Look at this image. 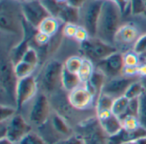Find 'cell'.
Instances as JSON below:
<instances>
[{
  "mask_svg": "<svg viewBox=\"0 0 146 144\" xmlns=\"http://www.w3.org/2000/svg\"><path fill=\"white\" fill-rule=\"evenodd\" d=\"M59 3H67L68 0H57Z\"/></svg>",
  "mask_w": 146,
  "mask_h": 144,
  "instance_id": "f5cc1de1",
  "label": "cell"
},
{
  "mask_svg": "<svg viewBox=\"0 0 146 144\" xmlns=\"http://www.w3.org/2000/svg\"><path fill=\"white\" fill-rule=\"evenodd\" d=\"M123 15L121 9L117 3L110 0H104L96 37L115 45V36L122 25Z\"/></svg>",
  "mask_w": 146,
  "mask_h": 144,
  "instance_id": "7a4b0ae2",
  "label": "cell"
},
{
  "mask_svg": "<svg viewBox=\"0 0 146 144\" xmlns=\"http://www.w3.org/2000/svg\"><path fill=\"white\" fill-rule=\"evenodd\" d=\"M82 85V82L78 75V73H74L67 69H63L62 73V90L67 93L72 91L78 86Z\"/></svg>",
  "mask_w": 146,
  "mask_h": 144,
  "instance_id": "7402d4cb",
  "label": "cell"
},
{
  "mask_svg": "<svg viewBox=\"0 0 146 144\" xmlns=\"http://www.w3.org/2000/svg\"><path fill=\"white\" fill-rule=\"evenodd\" d=\"M82 62L83 57H80L79 55H72L65 61L63 65L64 68L67 69L68 71L74 73H78L82 65Z\"/></svg>",
  "mask_w": 146,
  "mask_h": 144,
  "instance_id": "83f0119b",
  "label": "cell"
},
{
  "mask_svg": "<svg viewBox=\"0 0 146 144\" xmlns=\"http://www.w3.org/2000/svg\"><path fill=\"white\" fill-rule=\"evenodd\" d=\"M80 50L84 57L91 60L94 64L117 51L115 45L103 41L97 37H91L86 42L80 44Z\"/></svg>",
  "mask_w": 146,
  "mask_h": 144,
  "instance_id": "8992f818",
  "label": "cell"
},
{
  "mask_svg": "<svg viewBox=\"0 0 146 144\" xmlns=\"http://www.w3.org/2000/svg\"><path fill=\"white\" fill-rule=\"evenodd\" d=\"M38 79L34 75L19 79L16 89L17 109L20 110L28 102H31L38 93Z\"/></svg>",
  "mask_w": 146,
  "mask_h": 144,
  "instance_id": "9c48e42d",
  "label": "cell"
},
{
  "mask_svg": "<svg viewBox=\"0 0 146 144\" xmlns=\"http://www.w3.org/2000/svg\"><path fill=\"white\" fill-rule=\"evenodd\" d=\"M36 69H37L36 66L27 63L22 60L19 61L15 64V73L18 79L33 75Z\"/></svg>",
  "mask_w": 146,
  "mask_h": 144,
  "instance_id": "cb8c5ba5",
  "label": "cell"
},
{
  "mask_svg": "<svg viewBox=\"0 0 146 144\" xmlns=\"http://www.w3.org/2000/svg\"><path fill=\"white\" fill-rule=\"evenodd\" d=\"M117 3L121 9L123 14H126L127 11L130 13V0H110Z\"/></svg>",
  "mask_w": 146,
  "mask_h": 144,
  "instance_id": "ee69618b",
  "label": "cell"
},
{
  "mask_svg": "<svg viewBox=\"0 0 146 144\" xmlns=\"http://www.w3.org/2000/svg\"><path fill=\"white\" fill-rule=\"evenodd\" d=\"M139 108V98L130 100L127 109V112H126V114H125V115L123 117H125V116H135V117H138Z\"/></svg>",
  "mask_w": 146,
  "mask_h": 144,
  "instance_id": "f35d334b",
  "label": "cell"
},
{
  "mask_svg": "<svg viewBox=\"0 0 146 144\" xmlns=\"http://www.w3.org/2000/svg\"><path fill=\"white\" fill-rule=\"evenodd\" d=\"M18 81L19 79L15 73V64L10 58L9 53L2 51L0 68L1 104L17 108L16 89Z\"/></svg>",
  "mask_w": 146,
  "mask_h": 144,
  "instance_id": "3957f363",
  "label": "cell"
},
{
  "mask_svg": "<svg viewBox=\"0 0 146 144\" xmlns=\"http://www.w3.org/2000/svg\"><path fill=\"white\" fill-rule=\"evenodd\" d=\"M7 122L6 138L18 143L28 133L33 131V126L21 115L16 114Z\"/></svg>",
  "mask_w": 146,
  "mask_h": 144,
  "instance_id": "8fae6325",
  "label": "cell"
},
{
  "mask_svg": "<svg viewBox=\"0 0 146 144\" xmlns=\"http://www.w3.org/2000/svg\"><path fill=\"white\" fill-rule=\"evenodd\" d=\"M115 100V99L113 98L112 96L104 93H101L98 96V97L96 99V102H95L96 114L103 112H110V111L112 112V107Z\"/></svg>",
  "mask_w": 146,
  "mask_h": 144,
  "instance_id": "603a6c76",
  "label": "cell"
},
{
  "mask_svg": "<svg viewBox=\"0 0 146 144\" xmlns=\"http://www.w3.org/2000/svg\"><path fill=\"white\" fill-rule=\"evenodd\" d=\"M64 65L60 61L52 59L49 60L43 67L39 79H38L39 88L48 96L59 91L62 89V79Z\"/></svg>",
  "mask_w": 146,
  "mask_h": 144,
  "instance_id": "277c9868",
  "label": "cell"
},
{
  "mask_svg": "<svg viewBox=\"0 0 146 144\" xmlns=\"http://www.w3.org/2000/svg\"><path fill=\"white\" fill-rule=\"evenodd\" d=\"M49 120L50 121L51 125L56 129V131L63 137H68L74 134L72 128L70 127L68 123L66 121V120L57 112L52 111Z\"/></svg>",
  "mask_w": 146,
  "mask_h": 144,
  "instance_id": "d6986e66",
  "label": "cell"
},
{
  "mask_svg": "<svg viewBox=\"0 0 146 144\" xmlns=\"http://www.w3.org/2000/svg\"><path fill=\"white\" fill-rule=\"evenodd\" d=\"M144 15H145L146 16V7H145V12H144Z\"/></svg>",
  "mask_w": 146,
  "mask_h": 144,
  "instance_id": "db71d44e",
  "label": "cell"
},
{
  "mask_svg": "<svg viewBox=\"0 0 146 144\" xmlns=\"http://www.w3.org/2000/svg\"><path fill=\"white\" fill-rule=\"evenodd\" d=\"M138 119L140 122V125L146 128V91L139 97Z\"/></svg>",
  "mask_w": 146,
  "mask_h": 144,
  "instance_id": "d590c367",
  "label": "cell"
},
{
  "mask_svg": "<svg viewBox=\"0 0 146 144\" xmlns=\"http://www.w3.org/2000/svg\"><path fill=\"white\" fill-rule=\"evenodd\" d=\"M124 67L123 53L118 50L95 64V67L103 72L108 79H113L122 75Z\"/></svg>",
  "mask_w": 146,
  "mask_h": 144,
  "instance_id": "7c38bea8",
  "label": "cell"
},
{
  "mask_svg": "<svg viewBox=\"0 0 146 144\" xmlns=\"http://www.w3.org/2000/svg\"><path fill=\"white\" fill-rule=\"evenodd\" d=\"M124 58V64L127 67H139L141 63L140 61V55H138L136 52L127 51L123 54Z\"/></svg>",
  "mask_w": 146,
  "mask_h": 144,
  "instance_id": "d6a6232c",
  "label": "cell"
},
{
  "mask_svg": "<svg viewBox=\"0 0 146 144\" xmlns=\"http://www.w3.org/2000/svg\"><path fill=\"white\" fill-rule=\"evenodd\" d=\"M17 108L9 106V105H3L1 104V117L0 122H5L9 120L12 117H14L17 114Z\"/></svg>",
  "mask_w": 146,
  "mask_h": 144,
  "instance_id": "e575fe53",
  "label": "cell"
},
{
  "mask_svg": "<svg viewBox=\"0 0 146 144\" xmlns=\"http://www.w3.org/2000/svg\"><path fill=\"white\" fill-rule=\"evenodd\" d=\"M145 91L146 90L144 85L142 84L141 80L139 79L130 85V87L128 88V90L125 94V96H127L129 100L136 99V98H139Z\"/></svg>",
  "mask_w": 146,
  "mask_h": 144,
  "instance_id": "4316f807",
  "label": "cell"
},
{
  "mask_svg": "<svg viewBox=\"0 0 146 144\" xmlns=\"http://www.w3.org/2000/svg\"><path fill=\"white\" fill-rule=\"evenodd\" d=\"M99 123L101 125V127L104 131V132L108 135V137L115 136L123 129L121 120L116 115H115L113 113L108 117L103 120H100Z\"/></svg>",
  "mask_w": 146,
  "mask_h": 144,
  "instance_id": "ac0fdd59",
  "label": "cell"
},
{
  "mask_svg": "<svg viewBox=\"0 0 146 144\" xmlns=\"http://www.w3.org/2000/svg\"><path fill=\"white\" fill-rule=\"evenodd\" d=\"M122 144H146V137H142L140 139H138V140H135V141H131V142H127V143Z\"/></svg>",
  "mask_w": 146,
  "mask_h": 144,
  "instance_id": "7dc6e473",
  "label": "cell"
},
{
  "mask_svg": "<svg viewBox=\"0 0 146 144\" xmlns=\"http://www.w3.org/2000/svg\"><path fill=\"white\" fill-rule=\"evenodd\" d=\"M88 0H68L67 3L73 6V7H75V8H78V9H80L82 8V6L87 2Z\"/></svg>",
  "mask_w": 146,
  "mask_h": 144,
  "instance_id": "f6af8a7d",
  "label": "cell"
},
{
  "mask_svg": "<svg viewBox=\"0 0 146 144\" xmlns=\"http://www.w3.org/2000/svg\"><path fill=\"white\" fill-rule=\"evenodd\" d=\"M108 79H109L103 72H101L100 70H98V68L95 67V71L92 73L90 80L85 85L94 94V96L97 99L98 97V96L102 93L104 86L105 85Z\"/></svg>",
  "mask_w": 146,
  "mask_h": 144,
  "instance_id": "e0dca14e",
  "label": "cell"
},
{
  "mask_svg": "<svg viewBox=\"0 0 146 144\" xmlns=\"http://www.w3.org/2000/svg\"><path fill=\"white\" fill-rule=\"evenodd\" d=\"M50 38H51V37L48 36L47 34H45L42 32L38 31V29H37V31L33 38V42L34 43V44L36 46H38V48H41V47L46 46L50 43Z\"/></svg>",
  "mask_w": 146,
  "mask_h": 144,
  "instance_id": "8d00e7d4",
  "label": "cell"
},
{
  "mask_svg": "<svg viewBox=\"0 0 146 144\" xmlns=\"http://www.w3.org/2000/svg\"><path fill=\"white\" fill-rule=\"evenodd\" d=\"M21 9L25 20L35 28H38L39 24L50 16L40 0H30L23 3H21Z\"/></svg>",
  "mask_w": 146,
  "mask_h": 144,
  "instance_id": "30bf717a",
  "label": "cell"
},
{
  "mask_svg": "<svg viewBox=\"0 0 146 144\" xmlns=\"http://www.w3.org/2000/svg\"><path fill=\"white\" fill-rule=\"evenodd\" d=\"M21 60L27 63H30L32 65L38 67V65L39 63V54H38V50H36V48H34L33 46H29L26 50L25 53L23 54Z\"/></svg>",
  "mask_w": 146,
  "mask_h": 144,
  "instance_id": "f546056e",
  "label": "cell"
},
{
  "mask_svg": "<svg viewBox=\"0 0 146 144\" xmlns=\"http://www.w3.org/2000/svg\"><path fill=\"white\" fill-rule=\"evenodd\" d=\"M94 71H95V64L91 60L83 57V62L78 73V75L82 84H86L90 80Z\"/></svg>",
  "mask_w": 146,
  "mask_h": 144,
  "instance_id": "d4e9b609",
  "label": "cell"
},
{
  "mask_svg": "<svg viewBox=\"0 0 146 144\" xmlns=\"http://www.w3.org/2000/svg\"><path fill=\"white\" fill-rule=\"evenodd\" d=\"M28 112V122L36 128L45 124L52 113L50 97L43 91H38L31 102Z\"/></svg>",
  "mask_w": 146,
  "mask_h": 144,
  "instance_id": "5b68a950",
  "label": "cell"
},
{
  "mask_svg": "<svg viewBox=\"0 0 146 144\" xmlns=\"http://www.w3.org/2000/svg\"><path fill=\"white\" fill-rule=\"evenodd\" d=\"M122 75L127 77H139L138 75V67H127L125 66L123 69Z\"/></svg>",
  "mask_w": 146,
  "mask_h": 144,
  "instance_id": "7bdbcfd3",
  "label": "cell"
},
{
  "mask_svg": "<svg viewBox=\"0 0 146 144\" xmlns=\"http://www.w3.org/2000/svg\"><path fill=\"white\" fill-rule=\"evenodd\" d=\"M56 144H86L83 137L80 134H73L65 137Z\"/></svg>",
  "mask_w": 146,
  "mask_h": 144,
  "instance_id": "b9f144b4",
  "label": "cell"
},
{
  "mask_svg": "<svg viewBox=\"0 0 146 144\" xmlns=\"http://www.w3.org/2000/svg\"><path fill=\"white\" fill-rule=\"evenodd\" d=\"M123 129L127 131H134L141 126L138 117L135 116H125L121 119Z\"/></svg>",
  "mask_w": 146,
  "mask_h": 144,
  "instance_id": "1f68e13d",
  "label": "cell"
},
{
  "mask_svg": "<svg viewBox=\"0 0 146 144\" xmlns=\"http://www.w3.org/2000/svg\"><path fill=\"white\" fill-rule=\"evenodd\" d=\"M77 24H74V23H66L63 24V26L62 28V35L68 38H74V35L76 33L77 28H78Z\"/></svg>",
  "mask_w": 146,
  "mask_h": 144,
  "instance_id": "ab89813d",
  "label": "cell"
},
{
  "mask_svg": "<svg viewBox=\"0 0 146 144\" xmlns=\"http://www.w3.org/2000/svg\"><path fill=\"white\" fill-rule=\"evenodd\" d=\"M104 0H88L80 8V26L85 27L91 37L97 36L98 22Z\"/></svg>",
  "mask_w": 146,
  "mask_h": 144,
  "instance_id": "52a82bcc",
  "label": "cell"
},
{
  "mask_svg": "<svg viewBox=\"0 0 146 144\" xmlns=\"http://www.w3.org/2000/svg\"><path fill=\"white\" fill-rule=\"evenodd\" d=\"M146 0H130V14L132 15H144Z\"/></svg>",
  "mask_w": 146,
  "mask_h": 144,
  "instance_id": "836d02e7",
  "label": "cell"
},
{
  "mask_svg": "<svg viewBox=\"0 0 146 144\" xmlns=\"http://www.w3.org/2000/svg\"><path fill=\"white\" fill-rule=\"evenodd\" d=\"M90 38H91V36H90L89 32H87V30L85 27H83L82 26L79 25L74 39L76 42H78L79 44H82V43L86 42L87 39H89Z\"/></svg>",
  "mask_w": 146,
  "mask_h": 144,
  "instance_id": "60d3db41",
  "label": "cell"
},
{
  "mask_svg": "<svg viewBox=\"0 0 146 144\" xmlns=\"http://www.w3.org/2000/svg\"><path fill=\"white\" fill-rule=\"evenodd\" d=\"M68 101L70 106L76 110L82 111L88 109L96 100L94 94L88 87L82 84L67 95Z\"/></svg>",
  "mask_w": 146,
  "mask_h": 144,
  "instance_id": "4fadbf2b",
  "label": "cell"
},
{
  "mask_svg": "<svg viewBox=\"0 0 146 144\" xmlns=\"http://www.w3.org/2000/svg\"><path fill=\"white\" fill-rule=\"evenodd\" d=\"M58 19L63 23H74L80 25V9L75 7H73L68 3H65L62 7Z\"/></svg>",
  "mask_w": 146,
  "mask_h": 144,
  "instance_id": "ffe728a7",
  "label": "cell"
},
{
  "mask_svg": "<svg viewBox=\"0 0 146 144\" xmlns=\"http://www.w3.org/2000/svg\"><path fill=\"white\" fill-rule=\"evenodd\" d=\"M138 75L140 79L146 77V61L141 62L139 66L138 67Z\"/></svg>",
  "mask_w": 146,
  "mask_h": 144,
  "instance_id": "bcb514c9",
  "label": "cell"
},
{
  "mask_svg": "<svg viewBox=\"0 0 146 144\" xmlns=\"http://www.w3.org/2000/svg\"><path fill=\"white\" fill-rule=\"evenodd\" d=\"M139 79H140L139 77H127L124 75H121L113 79H109L105 85L104 86L102 93L107 94L116 99L118 97L125 96L130 85Z\"/></svg>",
  "mask_w": 146,
  "mask_h": 144,
  "instance_id": "5bb4252c",
  "label": "cell"
},
{
  "mask_svg": "<svg viewBox=\"0 0 146 144\" xmlns=\"http://www.w3.org/2000/svg\"><path fill=\"white\" fill-rule=\"evenodd\" d=\"M133 51L140 56L146 52V33L139 37L133 45Z\"/></svg>",
  "mask_w": 146,
  "mask_h": 144,
  "instance_id": "74e56055",
  "label": "cell"
},
{
  "mask_svg": "<svg viewBox=\"0 0 146 144\" xmlns=\"http://www.w3.org/2000/svg\"><path fill=\"white\" fill-rule=\"evenodd\" d=\"M129 102L130 100L125 96L116 98L112 107V113L120 119H121L127 112Z\"/></svg>",
  "mask_w": 146,
  "mask_h": 144,
  "instance_id": "484cf974",
  "label": "cell"
},
{
  "mask_svg": "<svg viewBox=\"0 0 146 144\" xmlns=\"http://www.w3.org/2000/svg\"><path fill=\"white\" fill-rule=\"evenodd\" d=\"M140 57H141L142 59H144V61H146V52L145 53V54H143V55H141Z\"/></svg>",
  "mask_w": 146,
  "mask_h": 144,
  "instance_id": "816d5d0a",
  "label": "cell"
},
{
  "mask_svg": "<svg viewBox=\"0 0 146 144\" xmlns=\"http://www.w3.org/2000/svg\"><path fill=\"white\" fill-rule=\"evenodd\" d=\"M17 144H48L37 131H31Z\"/></svg>",
  "mask_w": 146,
  "mask_h": 144,
  "instance_id": "4dcf8cb0",
  "label": "cell"
},
{
  "mask_svg": "<svg viewBox=\"0 0 146 144\" xmlns=\"http://www.w3.org/2000/svg\"><path fill=\"white\" fill-rule=\"evenodd\" d=\"M146 137V128L139 126L134 131H127L122 129L115 136L109 137V144H122L131 141H135Z\"/></svg>",
  "mask_w": 146,
  "mask_h": 144,
  "instance_id": "2e32d148",
  "label": "cell"
},
{
  "mask_svg": "<svg viewBox=\"0 0 146 144\" xmlns=\"http://www.w3.org/2000/svg\"><path fill=\"white\" fill-rule=\"evenodd\" d=\"M0 144H16L13 142H11L10 140H9L8 138H1L0 139Z\"/></svg>",
  "mask_w": 146,
  "mask_h": 144,
  "instance_id": "c3c4849f",
  "label": "cell"
},
{
  "mask_svg": "<svg viewBox=\"0 0 146 144\" xmlns=\"http://www.w3.org/2000/svg\"><path fill=\"white\" fill-rule=\"evenodd\" d=\"M15 1H16V2H18L20 3H26V2L30 1V0H15Z\"/></svg>",
  "mask_w": 146,
  "mask_h": 144,
  "instance_id": "f907efd6",
  "label": "cell"
},
{
  "mask_svg": "<svg viewBox=\"0 0 146 144\" xmlns=\"http://www.w3.org/2000/svg\"><path fill=\"white\" fill-rule=\"evenodd\" d=\"M62 22L56 17L48 16L46 17L38 26V31L47 34L50 37H53L60 32L61 24ZM63 24V23H62Z\"/></svg>",
  "mask_w": 146,
  "mask_h": 144,
  "instance_id": "44dd1931",
  "label": "cell"
},
{
  "mask_svg": "<svg viewBox=\"0 0 146 144\" xmlns=\"http://www.w3.org/2000/svg\"><path fill=\"white\" fill-rule=\"evenodd\" d=\"M80 134L86 144H109V137L104 132L97 116L88 119L79 125Z\"/></svg>",
  "mask_w": 146,
  "mask_h": 144,
  "instance_id": "ba28073f",
  "label": "cell"
},
{
  "mask_svg": "<svg viewBox=\"0 0 146 144\" xmlns=\"http://www.w3.org/2000/svg\"><path fill=\"white\" fill-rule=\"evenodd\" d=\"M139 32L138 28L132 23L122 24L118 29L115 36V45L127 46V45H134L135 42L139 37Z\"/></svg>",
  "mask_w": 146,
  "mask_h": 144,
  "instance_id": "9a60e30c",
  "label": "cell"
},
{
  "mask_svg": "<svg viewBox=\"0 0 146 144\" xmlns=\"http://www.w3.org/2000/svg\"><path fill=\"white\" fill-rule=\"evenodd\" d=\"M0 32L13 42V47L26 38V20L21 3L15 0H0Z\"/></svg>",
  "mask_w": 146,
  "mask_h": 144,
  "instance_id": "6da1fadb",
  "label": "cell"
},
{
  "mask_svg": "<svg viewBox=\"0 0 146 144\" xmlns=\"http://www.w3.org/2000/svg\"><path fill=\"white\" fill-rule=\"evenodd\" d=\"M43 5L45 7L50 15L58 18V15L65 3H59L57 0H40Z\"/></svg>",
  "mask_w": 146,
  "mask_h": 144,
  "instance_id": "f1b7e54d",
  "label": "cell"
},
{
  "mask_svg": "<svg viewBox=\"0 0 146 144\" xmlns=\"http://www.w3.org/2000/svg\"><path fill=\"white\" fill-rule=\"evenodd\" d=\"M140 80H141L142 84L144 85V86H145V88L146 90V77L145 78H143V79H140Z\"/></svg>",
  "mask_w": 146,
  "mask_h": 144,
  "instance_id": "681fc988",
  "label": "cell"
}]
</instances>
